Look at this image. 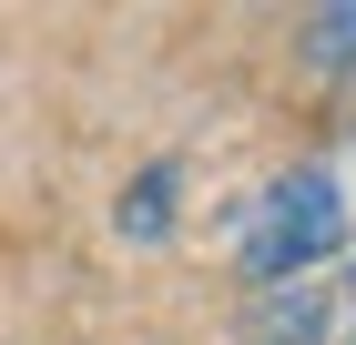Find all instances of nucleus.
Wrapping results in <instances>:
<instances>
[{"instance_id":"obj_2","label":"nucleus","mask_w":356,"mask_h":345,"mask_svg":"<svg viewBox=\"0 0 356 345\" xmlns=\"http://www.w3.org/2000/svg\"><path fill=\"white\" fill-rule=\"evenodd\" d=\"M336 325V294L326 285H265L245 305V345H316Z\"/></svg>"},{"instance_id":"obj_3","label":"nucleus","mask_w":356,"mask_h":345,"mask_svg":"<svg viewBox=\"0 0 356 345\" xmlns=\"http://www.w3.org/2000/svg\"><path fill=\"white\" fill-rule=\"evenodd\" d=\"M173 193H184V162H143L133 193L112 203V234H122V244H163L173 234Z\"/></svg>"},{"instance_id":"obj_1","label":"nucleus","mask_w":356,"mask_h":345,"mask_svg":"<svg viewBox=\"0 0 356 345\" xmlns=\"http://www.w3.org/2000/svg\"><path fill=\"white\" fill-rule=\"evenodd\" d=\"M346 244V193H336L326 162H296L285 183H265L245 203V234H234V264H245V294L265 285H305Z\"/></svg>"},{"instance_id":"obj_4","label":"nucleus","mask_w":356,"mask_h":345,"mask_svg":"<svg viewBox=\"0 0 356 345\" xmlns=\"http://www.w3.org/2000/svg\"><path fill=\"white\" fill-rule=\"evenodd\" d=\"M296 41H305V61H316V71H356V0H336V10H305V21H296Z\"/></svg>"}]
</instances>
